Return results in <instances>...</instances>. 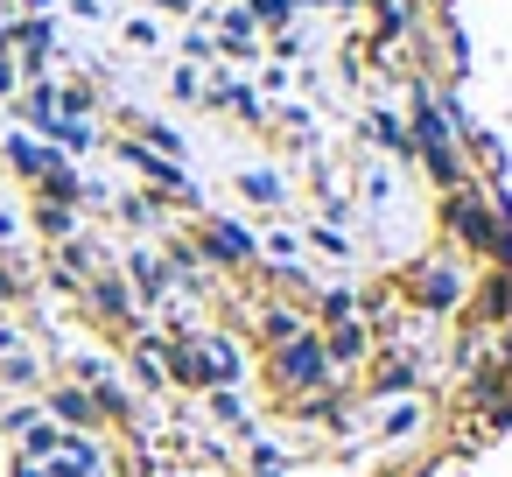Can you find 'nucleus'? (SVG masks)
<instances>
[{
    "instance_id": "13",
    "label": "nucleus",
    "mask_w": 512,
    "mask_h": 477,
    "mask_svg": "<svg viewBox=\"0 0 512 477\" xmlns=\"http://www.w3.org/2000/svg\"><path fill=\"white\" fill-rule=\"evenodd\" d=\"M302 330H309V316H302V309H288V302H274V309L260 316V337H267V344H295Z\"/></svg>"
},
{
    "instance_id": "15",
    "label": "nucleus",
    "mask_w": 512,
    "mask_h": 477,
    "mask_svg": "<svg viewBox=\"0 0 512 477\" xmlns=\"http://www.w3.org/2000/svg\"><path fill=\"white\" fill-rule=\"evenodd\" d=\"M36 232H43V239H71V232H78L71 204H43V211H36Z\"/></svg>"
},
{
    "instance_id": "18",
    "label": "nucleus",
    "mask_w": 512,
    "mask_h": 477,
    "mask_svg": "<svg viewBox=\"0 0 512 477\" xmlns=\"http://www.w3.org/2000/svg\"><path fill=\"white\" fill-rule=\"evenodd\" d=\"M15 477H43V463H29V456H15Z\"/></svg>"
},
{
    "instance_id": "17",
    "label": "nucleus",
    "mask_w": 512,
    "mask_h": 477,
    "mask_svg": "<svg viewBox=\"0 0 512 477\" xmlns=\"http://www.w3.org/2000/svg\"><path fill=\"white\" fill-rule=\"evenodd\" d=\"M8 351H22V330L8 323V309H0V358H8Z\"/></svg>"
},
{
    "instance_id": "8",
    "label": "nucleus",
    "mask_w": 512,
    "mask_h": 477,
    "mask_svg": "<svg viewBox=\"0 0 512 477\" xmlns=\"http://www.w3.org/2000/svg\"><path fill=\"white\" fill-rule=\"evenodd\" d=\"M372 428H379L386 442H414V435L428 428V407H421L414 393H400V400H379V407H372Z\"/></svg>"
},
{
    "instance_id": "12",
    "label": "nucleus",
    "mask_w": 512,
    "mask_h": 477,
    "mask_svg": "<svg viewBox=\"0 0 512 477\" xmlns=\"http://www.w3.org/2000/svg\"><path fill=\"white\" fill-rule=\"evenodd\" d=\"M211 421L253 435V407H246V393H239V386H218V393H211Z\"/></svg>"
},
{
    "instance_id": "7",
    "label": "nucleus",
    "mask_w": 512,
    "mask_h": 477,
    "mask_svg": "<svg viewBox=\"0 0 512 477\" xmlns=\"http://www.w3.org/2000/svg\"><path fill=\"white\" fill-rule=\"evenodd\" d=\"M43 414L57 421V428H71V435H99L106 421H99V400L85 393V386H43Z\"/></svg>"
},
{
    "instance_id": "9",
    "label": "nucleus",
    "mask_w": 512,
    "mask_h": 477,
    "mask_svg": "<svg viewBox=\"0 0 512 477\" xmlns=\"http://www.w3.org/2000/svg\"><path fill=\"white\" fill-rule=\"evenodd\" d=\"M323 351H330V365L344 372V365H358L365 351H372V330H365V316H337V330L323 337Z\"/></svg>"
},
{
    "instance_id": "19",
    "label": "nucleus",
    "mask_w": 512,
    "mask_h": 477,
    "mask_svg": "<svg viewBox=\"0 0 512 477\" xmlns=\"http://www.w3.org/2000/svg\"><path fill=\"white\" fill-rule=\"evenodd\" d=\"M162 8H197V0H162Z\"/></svg>"
},
{
    "instance_id": "1",
    "label": "nucleus",
    "mask_w": 512,
    "mask_h": 477,
    "mask_svg": "<svg viewBox=\"0 0 512 477\" xmlns=\"http://www.w3.org/2000/svg\"><path fill=\"white\" fill-rule=\"evenodd\" d=\"M162 365H169V386H190V393H218V386H239V379H246V351H239V337H225V330L176 337Z\"/></svg>"
},
{
    "instance_id": "10",
    "label": "nucleus",
    "mask_w": 512,
    "mask_h": 477,
    "mask_svg": "<svg viewBox=\"0 0 512 477\" xmlns=\"http://www.w3.org/2000/svg\"><path fill=\"white\" fill-rule=\"evenodd\" d=\"M421 379H428V365H414V358H386L379 379H372V400H400V393H414Z\"/></svg>"
},
{
    "instance_id": "6",
    "label": "nucleus",
    "mask_w": 512,
    "mask_h": 477,
    "mask_svg": "<svg viewBox=\"0 0 512 477\" xmlns=\"http://www.w3.org/2000/svg\"><path fill=\"white\" fill-rule=\"evenodd\" d=\"M197 253H204L211 267H246V260H260V239H253L246 225H232V218H211V225L197 232Z\"/></svg>"
},
{
    "instance_id": "5",
    "label": "nucleus",
    "mask_w": 512,
    "mask_h": 477,
    "mask_svg": "<svg viewBox=\"0 0 512 477\" xmlns=\"http://www.w3.org/2000/svg\"><path fill=\"white\" fill-rule=\"evenodd\" d=\"M85 302H92V316H99V323H113V330H141V302H134V288H127L113 267L85 281Z\"/></svg>"
},
{
    "instance_id": "4",
    "label": "nucleus",
    "mask_w": 512,
    "mask_h": 477,
    "mask_svg": "<svg viewBox=\"0 0 512 477\" xmlns=\"http://www.w3.org/2000/svg\"><path fill=\"white\" fill-rule=\"evenodd\" d=\"M407 295H414V309H421V316H449V309L463 302V267H456L449 253L414 260V267H407Z\"/></svg>"
},
{
    "instance_id": "16",
    "label": "nucleus",
    "mask_w": 512,
    "mask_h": 477,
    "mask_svg": "<svg viewBox=\"0 0 512 477\" xmlns=\"http://www.w3.org/2000/svg\"><path fill=\"white\" fill-rule=\"evenodd\" d=\"M29 295V274H15V260H0V309Z\"/></svg>"
},
{
    "instance_id": "3",
    "label": "nucleus",
    "mask_w": 512,
    "mask_h": 477,
    "mask_svg": "<svg viewBox=\"0 0 512 477\" xmlns=\"http://www.w3.org/2000/svg\"><path fill=\"white\" fill-rule=\"evenodd\" d=\"M442 225H449V239H456V246H470V253H498V239H505V225H498V204H491L477 183H456V190H449V204H442Z\"/></svg>"
},
{
    "instance_id": "11",
    "label": "nucleus",
    "mask_w": 512,
    "mask_h": 477,
    "mask_svg": "<svg viewBox=\"0 0 512 477\" xmlns=\"http://www.w3.org/2000/svg\"><path fill=\"white\" fill-rule=\"evenodd\" d=\"M0 386L8 393H43V358L36 351H8L0 358Z\"/></svg>"
},
{
    "instance_id": "14",
    "label": "nucleus",
    "mask_w": 512,
    "mask_h": 477,
    "mask_svg": "<svg viewBox=\"0 0 512 477\" xmlns=\"http://www.w3.org/2000/svg\"><path fill=\"white\" fill-rule=\"evenodd\" d=\"M239 197H253V204H288V183H281L274 169H246V176H239Z\"/></svg>"
},
{
    "instance_id": "2",
    "label": "nucleus",
    "mask_w": 512,
    "mask_h": 477,
    "mask_svg": "<svg viewBox=\"0 0 512 477\" xmlns=\"http://www.w3.org/2000/svg\"><path fill=\"white\" fill-rule=\"evenodd\" d=\"M267 372H274V386H281L288 400H309V393H330V386H344V372L330 365V351H323V337H316V330H302L295 344H274Z\"/></svg>"
}]
</instances>
